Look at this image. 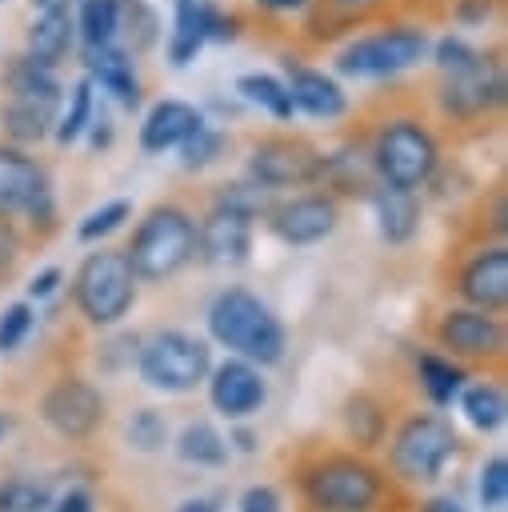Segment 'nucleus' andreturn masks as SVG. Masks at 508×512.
<instances>
[{
    "mask_svg": "<svg viewBox=\"0 0 508 512\" xmlns=\"http://www.w3.org/2000/svg\"><path fill=\"white\" fill-rule=\"evenodd\" d=\"M460 408H464L468 424L480 428V432L500 428V424H504V412H508V408H504V392H500L496 384H488V380L472 384V388L460 396Z\"/></svg>",
    "mask_w": 508,
    "mask_h": 512,
    "instance_id": "33",
    "label": "nucleus"
},
{
    "mask_svg": "<svg viewBox=\"0 0 508 512\" xmlns=\"http://www.w3.org/2000/svg\"><path fill=\"white\" fill-rule=\"evenodd\" d=\"M120 4V32L124 36V52L136 56V52H148L156 40H160V12L148 4V0H116Z\"/></svg>",
    "mask_w": 508,
    "mask_h": 512,
    "instance_id": "27",
    "label": "nucleus"
},
{
    "mask_svg": "<svg viewBox=\"0 0 508 512\" xmlns=\"http://www.w3.org/2000/svg\"><path fill=\"white\" fill-rule=\"evenodd\" d=\"M304 496L316 512H372L380 472L356 456H328L304 472Z\"/></svg>",
    "mask_w": 508,
    "mask_h": 512,
    "instance_id": "7",
    "label": "nucleus"
},
{
    "mask_svg": "<svg viewBox=\"0 0 508 512\" xmlns=\"http://www.w3.org/2000/svg\"><path fill=\"white\" fill-rule=\"evenodd\" d=\"M372 168L376 180L400 192L424 188L440 168V144L432 128L416 116H388L372 136Z\"/></svg>",
    "mask_w": 508,
    "mask_h": 512,
    "instance_id": "3",
    "label": "nucleus"
},
{
    "mask_svg": "<svg viewBox=\"0 0 508 512\" xmlns=\"http://www.w3.org/2000/svg\"><path fill=\"white\" fill-rule=\"evenodd\" d=\"M176 452H180V460L200 464V468H216V464H224V456H228L224 436H220L212 424H204V420H196V424H188V428L180 432Z\"/></svg>",
    "mask_w": 508,
    "mask_h": 512,
    "instance_id": "32",
    "label": "nucleus"
},
{
    "mask_svg": "<svg viewBox=\"0 0 508 512\" xmlns=\"http://www.w3.org/2000/svg\"><path fill=\"white\" fill-rule=\"evenodd\" d=\"M284 68H288V96H292L296 112H304L312 120H340L348 112V96L328 72L292 64V60H284Z\"/></svg>",
    "mask_w": 508,
    "mask_h": 512,
    "instance_id": "20",
    "label": "nucleus"
},
{
    "mask_svg": "<svg viewBox=\"0 0 508 512\" xmlns=\"http://www.w3.org/2000/svg\"><path fill=\"white\" fill-rule=\"evenodd\" d=\"M492 12H496V0H456V4H452V20L464 24V28H480V24H488Z\"/></svg>",
    "mask_w": 508,
    "mask_h": 512,
    "instance_id": "45",
    "label": "nucleus"
},
{
    "mask_svg": "<svg viewBox=\"0 0 508 512\" xmlns=\"http://www.w3.org/2000/svg\"><path fill=\"white\" fill-rule=\"evenodd\" d=\"M456 452V432L440 416H412L392 440V468L412 484H428L444 472Z\"/></svg>",
    "mask_w": 508,
    "mask_h": 512,
    "instance_id": "10",
    "label": "nucleus"
},
{
    "mask_svg": "<svg viewBox=\"0 0 508 512\" xmlns=\"http://www.w3.org/2000/svg\"><path fill=\"white\" fill-rule=\"evenodd\" d=\"M72 300L88 324H120L136 304V272L124 248H96L80 260L72 276Z\"/></svg>",
    "mask_w": 508,
    "mask_h": 512,
    "instance_id": "4",
    "label": "nucleus"
},
{
    "mask_svg": "<svg viewBox=\"0 0 508 512\" xmlns=\"http://www.w3.org/2000/svg\"><path fill=\"white\" fill-rule=\"evenodd\" d=\"M480 56H484V52H480V48H472V44H468L464 36H456V32H444V36L432 44V60H436V68H440L444 76L468 72Z\"/></svg>",
    "mask_w": 508,
    "mask_h": 512,
    "instance_id": "39",
    "label": "nucleus"
},
{
    "mask_svg": "<svg viewBox=\"0 0 508 512\" xmlns=\"http://www.w3.org/2000/svg\"><path fill=\"white\" fill-rule=\"evenodd\" d=\"M324 176V148L296 132H272L260 136L248 152V180L260 188H300L316 184Z\"/></svg>",
    "mask_w": 508,
    "mask_h": 512,
    "instance_id": "8",
    "label": "nucleus"
},
{
    "mask_svg": "<svg viewBox=\"0 0 508 512\" xmlns=\"http://www.w3.org/2000/svg\"><path fill=\"white\" fill-rule=\"evenodd\" d=\"M380 4H384V0H324V8L316 12V20H312L308 28L328 24V28H324V36H336V32L352 28L356 20H364L368 12H376Z\"/></svg>",
    "mask_w": 508,
    "mask_h": 512,
    "instance_id": "38",
    "label": "nucleus"
},
{
    "mask_svg": "<svg viewBox=\"0 0 508 512\" xmlns=\"http://www.w3.org/2000/svg\"><path fill=\"white\" fill-rule=\"evenodd\" d=\"M456 292L468 300V308H480V312H500L508 304V248L504 244H492V248H480L456 276Z\"/></svg>",
    "mask_w": 508,
    "mask_h": 512,
    "instance_id": "15",
    "label": "nucleus"
},
{
    "mask_svg": "<svg viewBox=\"0 0 508 512\" xmlns=\"http://www.w3.org/2000/svg\"><path fill=\"white\" fill-rule=\"evenodd\" d=\"M428 48H432L428 28H420V24H392V28H380V32H368V36L344 44L332 64H336L340 76L380 80V76H396V72L420 64Z\"/></svg>",
    "mask_w": 508,
    "mask_h": 512,
    "instance_id": "5",
    "label": "nucleus"
},
{
    "mask_svg": "<svg viewBox=\"0 0 508 512\" xmlns=\"http://www.w3.org/2000/svg\"><path fill=\"white\" fill-rule=\"evenodd\" d=\"M196 4L200 0H172V32H168V60L176 68L192 64L204 48L200 24H196Z\"/></svg>",
    "mask_w": 508,
    "mask_h": 512,
    "instance_id": "29",
    "label": "nucleus"
},
{
    "mask_svg": "<svg viewBox=\"0 0 508 512\" xmlns=\"http://www.w3.org/2000/svg\"><path fill=\"white\" fill-rule=\"evenodd\" d=\"M264 396H268V388L260 380V368L248 364V360H240V356H232V360H224V364H216L208 372V400L228 420L252 416L264 404Z\"/></svg>",
    "mask_w": 508,
    "mask_h": 512,
    "instance_id": "14",
    "label": "nucleus"
},
{
    "mask_svg": "<svg viewBox=\"0 0 508 512\" xmlns=\"http://www.w3.org/2000/svg\"><path fill=\"white\" fill-rule=\"evenodd\" d=\"M224 152H228V132H224V128L204 124V128H196V132L180 144V164H184L188 172H200V168L216 164Z\"/></svg>",
    "mask_w": 508,
    "mask_h": 512,
    "instance_id": "35",
    "label": "nucleus"
},
{
    "mask_svg": "<svg viewBox=\"0 0 508 512\" xmlns=\"http://www.w3.org/2000/svg\"><path fill=\"white\" fill-rule=\"evenodd\" d=\"M128 440H132L136 448H144V452L160 448V444L168 440V424H164V416H160V412H152V408L136 412V416H132V424H128Z\"/></svg>",
    "mask_w": 508,
    "mask_h": 512,
    "instance_id": "42",
    "label": "nucleus"
},
{
    "mask_svg": "<svg viewBox=\"0 0 508 512\" xmlns=\"http://www.w3.org/2000/svg\"><path fill=\"white\" fill-rule=\"evenodd\" d=\"M92 108H96V84L88 80V76H80L76 84H72V92H68V108L56 116V128H52V136H56V144H76L80 136H84V128H88V120H92Z\"/></svg>",
    "mask_w": 508,
    "mask_h": 512,
    "instance_id": "30",
    "label": "nucleus"
},
{
    "mask_svg": "<svg viewBox=\"0 0 508 512\" xmlns=\"http://www.w3.org/2000/svg\"><path fill=\"white\" fill-rule=\"evenodd\" d=\"M72 44H76V20H72V12H68V8H60V12H40V16L32 20L28 36H24V56L56 72V64L68 60Z\"/></svg>",
    "mask_w": 508,
    "mask_h": 512,
    "instance_id": "22",
    "label": "nucleus"
},
{
    "mask_svg": "<svg viewBox=\"0 0 508 512\" xmlns=\"http://www.w3.org/2000/svg\"><path fill=\"white\" fill-rule=\"evenodd\" d=\"M80 64H84V76L92 84H100L104 92H112L120 100V108L136 112L140 100H144V88L136 80V60L120 48V44H104V48H80Z\"/></svg>",
    "mask_w": 508,
    "mask_h": 512,
    "instance_id": "19",
    "label": "nucleus"
},
{
    "mask_svg": "<svg viewBox=\"0 0 508 512\" xmlns=\"http://www.w3.org/2000/svg\"><path fill=\"white\" fill-rule=\"evenodd\" d=\"M320 180H328L344 196H372L380 188L376 168H372V152L364 144H344L336 152H324V176Z\"/></svg>",
    "mask_w": 508,
    "mask_h": 512,
    "instance_id": "23",
    "label": "nucleus"
},
{
    "mask_svg": "<svg viewBox=\"0 0 508 512\" xmlns=\"http://www.w3.org/2000/svg\"><path fill=\"white\" fill-rule=\"evenodd\" d=\"M12 216H28L32 224L52 228L56 204H52L48 168L24 148L0 140V220H12Z\"/></svg>",
    "mask_w": 508,
    "mask_h": 512,
    "instance_id": "9",
    "label": "nucleus"
},
{
    "mask_svg": "<svg viewBox=\"0 0 508 512\" xmlns=\"http://www.w3.org/2000/svg\"><path fill=\"white\" fill-rule=\"evenodd\" d=\"M212 208L236 212V216H244V220H260V216H268L272 196H268V188H260L256 180H228V184L216 188Z\"/></svg>",
    "mask_w": 508,
    "mask_h": 512,
    "instance_id": "31",
    "label": "nucleus"
},
{
    "mask_svg": "<svg viewBox=\"0 0 508 512\" xmlns=\"http://www.w3.org/2000/svg\"><path fill=\"white\" fill-rule=\"evenodd\" d=\"M236 96L248 100V104H256V108H264L280 124H288L296 116V104L288 96V84L280 76H272V72H240L236 76Z\"/></svg>",
    "mask_w": 508,
    "mask_h": 512,
    "instance_id": "26",
    "label": "nucleus"
},
{
    "mask_svg": "<svg viewBox=\"0 0 508 512\" xmlns=\"http://www.w3.org/2000/svg\"><path fill=\"white\" fill-rule=\"evenodd\" d=\"M56 284H60V268H44V272H36V276L28 280V296H32V300H44V296L56 292Z\"/></svg>",
    "mask_w": 508,
    "mask_h": 512,
    "instance_id": "47",
    "label": "nucleus"
},
{
    "mask_svg": "<svg viewBox=\"0 0 508 512\" xmlns=\"http://www.w3.org/2000/svg\"><path fill=\"white\" fill-rule=\"evenodd\" d=\"M340 224V204L328 192H308V196H292L268 208V228L284 240V244H316L324 236H332V228Z\"/></svg>",
    "mask_w": 508,
    "mask_h": 512,
    "instance_id": "13",
    "label": "nucleus"
},
{
    "mask_svg": "<svg viewBox=\"0 0 508 512\" xmlns=\"http://www.w3.org/2000/svg\"><path fill=\"white\" fill-rule=\"evenodd\" d=\"M32 8H40V12H60V8H72V0H32Z\"/></svg>",
    "mask_w": 508,
    "mask_h": 512,
    "instance_id": "52",
    "label": "nucleus"
},
{
    "mask_svg": "<svg viewBox=\"0 0 508 512\" xmlns=\"http://www.w3.org/2000/svg\"><path fill=\"white\" fill-rule=\"evenodd\" d=\"M0 84L8 88V96H28V100H44V104H64V84H60V76L52 72V68H44V64H36V60H28L24 52L20 56H12L8 64H4V72H0Z\"/></svg>",
    "mask_w": 508,
    "mask_h": 512,
    "instance_id": "25",
    "label": "nucleus"
},
{
    "mask_svg": "<svg viewBox=\"0 0 508 512\" xmlns=\"http://www.w3.org/2000/svg\"><path fill=\"white\" fill-rule=\"evenodd\" d=\"M136 280H168L196 256V220L188 208L164 200L144 212V220L132 232V244L124 248Z\"/></svg>",
    "mask_w": 508,
    "mask_h": 512,
    "instance_id": "2",
    "label": "nucleus"
},
{
    "mask_svg": "<svg viewBox=\"0 0 508 512\" xmlns=\"http://www.w3.org/2000/svg\"><path fill=\"white\" fill-rule=\"evenodd\" d=\"M196 24H200L204 44H208V40H212V44H228V40L240 36V16L228 12V8H220L216 0H200V4H196Z\"/></svg>",
    "mask_w": 508,
    "mask_h": 512,
    "instance_id": "40",
    "label": "nucleus"
},
{
    "mask_svg": "<svg viewBox=\"0 0 508 512\" xmlns=\"http://www.w3.org/2000/svg\"><path fill=\"white\" fill-rule=\"evenodd\" d=\"M84 136H88V148H92V152H104V148H112L116 124H112V116H108V108H104V104H96V108H92V120H88Z\"/></svg>",
    "mask_w": 508,
    "mask_h": 512,
    "instance_id": "44",
    "label": "nucleus"
},
{
    "mask_svg": "<svg viewBox=\"0 0 508 512\" xmlns=\"http://www.w3.org/2000/svg\"><path fill=\"white\" fill-rule=\"evenodd\" d=\"M140 380L148 388L160 392H192L200 380H208L212 372V348L188 332H156L144 348H140Z\"/></svg>",
    "mask_w": 508,
    "mask_h": 512,
    "instance_id": "6",
    "label": "nucleus"
},
{
    "mask_svg": "<svg viewBox=\"0 0 508 512\" xmlns=\"http://www.w3.org/2000/svg\"><path fill=\"white\" fill-rule=\"evenodd\" d=\"M76 20V36L84 40V48H104L116 44L120 32V4L116 0H80Z\"/></svg>",
    "mask_w": 508,
    "mask_h": 512,
    "instance_id": "28",
    "label": "nucleus"
},
{
    "mask_svg": "<svg viewBox=\"0 0 508 512\" xmlns=\"http://www.w3.org/2000/svg\"><path fill=\"white\" fill-rule=\"evenodd\" d=\"M240 512H280V496H276V488H268V484L248 488L244 500H240Z\"/></svg>",
    "mask_w": 508,
    "mask_h": 512,
    "instance_id": "46",
    "label": "nucleus"
},
{
    "mask_svg": "<svg viewBox=\"0 0 508 512\" xmlns=\"http://www.w3.org/2000/svg\"><path fill=\"white\" fill-rule=\"evenodd\" d=\"M56 116H60L56 104L28 100V96H8V100L0 104V136H4L8 144H16V148L40 144V140L52 136Z\"/></svg>",
    "mask_w": 508,
    "mask_h": 512,
    "instance_id": "21",
    "label": "nucleus"
},
{
    "mask_svg": "<svg viewBox=\"0 0 508 512\" xmlns=\"http://www.w3.org/2000/svg\"><path fill=\"white\" fill-rule=\"evenodd\" d=\"M216 504H220V500H212V496H196V500H184L180 512H220Z\"/></svg>",
    "mask_w": 508,
    "mask_h": 512,
    "instance_id": "50",
    "label": "nucleus"
},
{
    "mask_svg": "<svg viewBox=\"0 0 508 512\" xmlns=\"http://www.w3.org/2000/svg\"><path fill=\"white\" fill-rule=\"evenodd\" d=\"M32 320H36V312H32V304H28V300L8 304V308L0 312V352H12V348L28 336Z\"/></svg>",
    "mask_w": 508,
    "mask_h": 512,
    "instance_id": "41",
    "label": "nucleus"
},
{
    "mask_svg": "<svg viewBox=\"0 0 508 512\" xmlns=\"http://www.w3.org/2000/svg\"><path fill=\"white\" fill-rule=\"evenodd\" d=\"M436 340L456 356H496L504 348V324L480 308H452L440 316Z\"/></svg>",
    "mask_w": 508,
    "mask_h": 512,
    "instance_id": "16",
    "label": "nucleus"
},
{
    "mask_svg": "<svg viewBox=\"0 0 508 512\" xmlns=\"http://www.w3.org/2000/svg\"><path fill=\"white\" fill-rule=\"evenodd\" d=\"M260 8H268V12H300V8H308L312 0H256Z\"/></svg>",
    "mask_w": 508,
    "mask_h": 512,
    "instance_id": "49",
    "label": "nucleus"
},
{
    "mask_svg": "<svg viewBox=\"0 0 508 512\" xmlns=\"http://www.w3.org/2000/svg\"><path fill=\"white\" fill-rule=\"evenodd\" d=\"M56 512H92V496H88L84 488H72V492H64V496H60Z\"/></svg>",
    "mask_w": 508,
    "mask_h": 512,
    "instance_id": "48",
    "label": "nucleus"
},
{
    "mask_svg": "<svg viewBox=\"0 0 508 512\" xmlns=\"http://www.w3.org/2000/svg\"><path fill=\"white\" fill-rule=\"evenodd\" d=\"M208 332L248 364H276L284 356V324L248 288H224L208 308Z\"/></svg>",
    "mask_w": 508,
    "mask_h": 512,
    "instance_id": "1",
    "label": "nucleus"
},
{
    "mask_svg": "<svg viewBox=\"0 0 508 512\" xmlns=\"http://www.w3.org/2000/svg\"><path fill=\"white\" fill-rule=\"evenodd\" d=\"M208 120H204V112L196 108V104H188V100H176V96H168V100H156L148 112H144V120H140V148L148 152V156H160V152H168V148H180L196 128H204Z\"/></svg>",
    "mask_w": 508,
    "mask_h": 512,
    "instance_id": "18",
    "label": "nucleus"
},
{
    "mask_svg": "<svg viewBox=\"0 0 508 512\" xmlns=\"http://www.w3.org/2000/svg\"><path fill=\"white\" fill-rule=\"evenodd\" d=\"M48 500H52L48 484H40V480L16 476V480L0 484V512H44Z\"/></svg>",
    "mask_w": 508,
    "mask_h": 512,
    "instance_id": "37",
    "label": "nucleus"
},
{
    "mask_svg": "<svg viewBox=\"0 0 508 512\" xmlns=\"http://www.w3.org/2000/svg\"><path fill=\"white\" fill-rule=\"evenodd\" d=\"M416 372H420L424 392H428L436 404H452V396H456L460 384H464L460 364H452V360H444V356H436V352H424V356L416 360Z\"/></svg>",
    "mask_w": 508,
    "mask_h": 512,
    "instance_id": "34",
    "label": "nucleus"
},
{
    "mask_svg": "<svg viewBox=\"0 0 508 512\" xmlns=\"http://www.w3.org/2000/svg\"><path fill=\"white\" fill-rule=\"evenodd\" d=\"M196 252L216 268L244 264L248 252H252V220H244L236 212H224V208H212L196 224Z\"/></svg>",
    "mask_w": 508,
    "mask_h": 512,
    "instance_id": "17",
    "label": "nucleus"
},
{
    "mask_svg": "<svg viewBox=\"0 0 508 512\" xmlns=\"http://www.w3.org/2000/svg\"><path fill=\"white\" fill-rule=\"evenodd\" d=\"M40 416L52 432H60L68 440H84L104 420V396L96 384H88L80 376H64L40 396Z\"/></svg>",
    "mask_w": 508,
    "mask_h": 512,
    "instance_id": "12",
    "label": "nucleus"
},
{
    "mask_svg": "<svg viewBox=\"0 0 508 512\" xmlns=\"http://www.w3.org/2000/svg\"><path fill=\"white\" fill-rule=\"evenodd\" d=\"M504 496H508V460L492 456L480 472V500H484V508H500Z\"/></svg>",
    "mask_w": 508,
    "mask_h": 512,
    "instance_id": "43",
    "label": "nucleus"
},
{
    "mask_svg": "<svg viewBox=\"0 0 508 512\" xmlns=\"http://www.w3.org/2000/svg\"><path fill=\"white\" fill-rule=\"evenodd\" d=\"M132 216V200H124V196H116V200H108V204H100V208H92L80 224H76V236L84 240V244H92V240H104L108 232H116L124 220Z\"/></svg>",
    "mask_w": 508,
    "mask_h": 512,
    "instance_id": "36",
    "label": "nucleus"
},
{
    "mask_svg": "<svg viewBox=\"0 0 508 512\" xmlns=\"http://www.w3.org/2000/svg\"><path fill=\"white\" fill-rule=\"evenodd\" d=\"M424 512H464V508H460L452 496H436V500L424 504Z\"/></svg>",
    "mask_w": 508,
    "mask_h": 512,
    "instance_id": "51",
    "label": "nucleus"
},
{
    "mask_svg": "<svg viewBox=\"0 0 508 512\" xmlns=\"http://www.w3.org/2000/svg\"><path fill=\"white\" fill-rule=\"evenodd\" d=\"M372 208H376V228L388 244H408L420 228V200L416 192H400V188H388L380 184L372 196Z\"/></svg>",
    "mask_w": 508,
    "mask_h": 512,
    "instance_id": "24",
    "label": "nucleus"
},
{
    "mask_svg": "<svg viewBox=\"0 0 508 512\" xmlns=\"http://www.w3.org/2000/svg\"><path fill=\"white\" fill-rule=\"evenodd\" d=\"M500 100H504V68L496 56H480L468 72L444 76L436 92L440 112L452 120H480L492 108H500Z\"/></svg>",
    "mask_w": 508,
    "mask_h": 512,
    "instance_id": "11",
    "label": "nucleus"
}]
</instances>
